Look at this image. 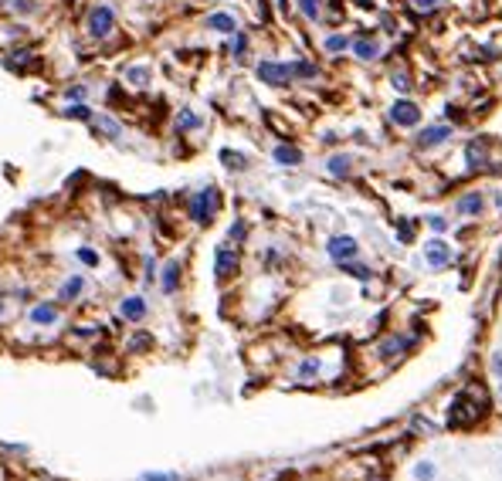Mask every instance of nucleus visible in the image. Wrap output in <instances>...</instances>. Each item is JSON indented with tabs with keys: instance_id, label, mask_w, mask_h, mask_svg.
<instances>
[{
	"instance_id": "obj_1",
	"label": "nucleus",
	"mask_w": 502,
	"mask_h": 481,
	"mask_svg": "<svg viewBox=\"0 0 502 481\" xmlns=\"http://www.w3.org/2000/svg\"><path fill=\"white\" fill-rule=\"evenodd\" d=\"M217 190L207 187V190H201V194H194V200H190V217L197 221V224H211L214 214H217Z\"/></svg>"
},
{
	"instance_id": "obj_2",
	"label": "nucleus",
	"mask_w": 502,
	"mask_h": 481,
	"mask_svg": "<svg viewBox=\"0 0 502 481\" xmlns=\"http://www.w3.org/2000/svg\"><path fill=\"white\" fill-rule=\"evenodd\" d=\"M258 78H262L265 85H275V88H282V85H289L295 72H292V65H282V61H258Z\"/></svg>"
},
{
	"instance_id": "obj_3",
	"label": "nucleus",
	"mask_w": 502,
	"mask_h": 481,
	"mask_svg": "<svg viewBox=\"0 0 502 481\" xmlns=\"http://www.w3.org/2000/svg\"><path fill=\"white\" fill-rule=\"evenodd\" d=\"M112 27H116V14H112V7H109V3L92 7V14H88V31H92V38H109Z\"/></svg>"
},
{
	"instance_id": "obj_4",
	"label": "nucleus",
	"mask_w": 502,
	"mask_h": 481,
	"mask_svg": "<svg viewBox=\"0 0 502 481\" xmlns=\"http://www.w3.org/2000/svg\"><path fill=\"white\" fill-rule=\"evenodd\" d=\"M356 254H360V244H356V237H350V234H340V237H333V241H329V258H333L336 265L353 261Z\"/></svg>"
},
{
	"instance_id": "obj_5",
	"label": "nucleus",
	"mask_w": 502,
	"mask_h": 481,
	"mask_svg": "<svg viewBox=\"0 0 502 481\" xmlns=\"http://www.w3.org/2000/svg\"><path fill=\"white\" fill-rule=\"evenodd\" d=\"M235 271H238V251L235 248H217V254H214V275L221 281H228Z\"/></svg>"
},
{
	"instance_id": "obj_6",
	"label": "nucleus",
	"mask_w": 502,
	"mask_h": 481,
	"mask_svg": "<svg viewBox=\"0 0 502 481\" xmlns=\"http://www.w3.org/2000/svg\"><path fill=\"white\" fill-rule=\"evenodd\" d=\"M391 119H394L397 126H418V123H421V109H418L414 102L400 99L391 105Z\"/></svg>"
},
{
	"instance_id": "obj_7",
	"label": "nucleus",
	"mask_w": 502,
	"mask_h": 481,
	"mask_svg": "<svg viewBox=\"0 0 502 481\" xmlns=\"http://www.w3.org/2000/svg\"><path fill=\"white\" fill-rule=\"evenodd\" d=\"M424 258H428L431 268H448L455 254H451V248L445 241H428V244H424Z\"/></svg>"
},
{
	"instance_id": "obj_8",
	"label": "nucleus",
	"mask_w": 502,
	"mask_h": 481,
	"mask_svg": "<svg viewBox=\"0 0 502 481\" xmlns=\"http://www.w3.org/2000/svg\"><path fill=\"white\" fill-rule=\"evenodd\" d=\"M445 139H451V126H428L418 132V146L431 150V146H441Z\"/></svg>"
},
{
	"instance_id": "obj_9",
	"label": "nucleus",
	"mask_w": 502,
	"mask_h": 481,
	"mask_svg": "<svg viewBox=\"0 0 502 481\" xmlns=\"http://www.w3.org/2000/svg\"><path fill=\"white\" fill-rule=\"evenodd\" d=\"M465 159H469L472 170H482V166L489 163V143H485V139H472V143L465 146Z\"/></svg>"
},
{
	"instance_id": "obj_10",
	"label": "nucleus",
	"mask_w": 502,
	"mask_h": 481,
	"mask_svg": "<svg viewBox=\"0 0 502 481\" xmlns=\"http://www.w3.org/2000/svg\"><path fill=\"white\" fill-rule=\"evenodd\" d=\"M27 319H31L34 326H54L58 308H54V302H41V305H34V308L27 312Z\"/></svg>"
},
{
	"instance_id": "obj_11",
	"label": "nucleus",
	"mask_w": 502,
	"mask_h": 481,
	"mask_svg": "<svg viewBox=\"0 0 502 481\" xmlns=\"http://www.w3.org/2000/svg\"><path fill=\"white\" fill-rule=\"evenodd\" d=\"M119 312H123V319H130V322H139V319H146V302H143L139 295H130V299H123Z\"/></svg>"
},
{
	"instance_id": "obj_12",
	"label": "nucleus",
	"mask_w": 502,
	"mask_h": 481,
	"mask_svg": "<svg viewBox=\"0 0 502 481\" xmlns=\"http://www.w3.org/2000/svg\"><path fill=\"white\" fill-rule=\"evenodd\" d=\"M207 27L217 31V34H235V31H238V21H235L231 14H211V17H207Z\"/></svg>"
},
{
	"instance_id": "obj_13",
	"label": "nucleus",
	"mask_w": 502,
	"mask_h": 481,
	"mask_svg": "<svg viewBox=\"0 0 502 481\" xmlns=\"http://www.w3.org/2000/svg\"><path fill=\"white\" fill-rule=\"evenodd\" d=\"M272 156H275V163H282V166H299V163H302V152L295 150V146H285V143L275 146Z\"/></svg>"
},
{
	"instance_id": "obj_14",
	"label": "nucleus",
	"mask_w": 502,
	"mask_h": 481,
	"mask_svg": "<svg viewBox=\"0 0 502 481\" xmlns=\"http://www.w3.org/2000/svg\"><path fill=\"white\" fill-rule=\"evenodd\" d=\"M353 54L363 58V61H373V58L380 54V45H377L373 38H356V41H353Z\"/></svg>"
},
{
	"instance_id": "obj_15",
	"label": "nucleus",
	"mask_w": 502,
	"mask_h": 481,
	"mask_svg": "<svg viewBox=\"0 0 502 481\" xmlns=\"http://www.w3.org/2000/svg\"><path fill=\"white\" fill-rule=\"evenodd\" d=\"M81 288H85V278H81V275H72V278L61 285V292H58V302H72V299H79Z\"/></svg>"
},
{
	"instance_id": "obj_16",
	"label": "nucleus",
	"mask_w": 502,
	"mask_h": 481,
	"mask_svg": "<svg viewBox=\"0 0 502 481\" xmlns=\"http://www.w3.org/2000/svg\"><path fill=\"white\" fill-rule=\"evenodd\" d=\"M159 285H163V292H166V295H173V292H177V285H180V265H177V261H170V265L163 268V281H159Z\"/></svg>"
},
{
	"instance_id": "obj_17",
	"label": "nucleus",
	"mask_w": 502,
	"mask_h": 481,
	"mask_svg": "<svg viewBox=\"0 0 502 481\" xmlns=\"http://www.w3.org/2000/svg\"><path fill=\"white\" fill-rule=\"evenodd\" d=\"M407 346H411V339H404V336H391V339L380 346V356H384V359H394V356H400Z\"/></svg>"
},
{
	"instance_id": "obj_18",
	"label": "nucleus",
	"mask_w": 502,
	"mask_h": 481,
	"mask_svg": "<svg viewBox=\"0 0 502 481\" xmlns=\"http://www.w3.org/2000/svg\"><path fill=\"white\" fill-rule=\"evenodd\" d=\"M95 129H99V132H106L109 139H119V136H123V126H119L112 116H95Z\"/></svg>"
},
{
	"instance_id": "obj_19",
	"label": "nucleus",
	"mask_w": 502,
	"mask_h": 481,
	"mask_svg": "<svg viewBox=\"0 0 502 481\" xmlns=\"http://www.w3.org/2000/svg\"><path fill=\"white\" fill-rule=\"evenodd\" d=\"M221 163L228 166V170H244L248 166V156H241V152H235V150H221Z\"/></svg>"
},
{
	"instance_id": "obj_20",
	"label": "nucleus",
	"mask_w": 502,
	"mask_h": 481,
	"mask_svg": "<svg viewBox=\"0 0 502 481\" xmlns=\"http://www.w3.org/2000/svg\"><path fill=\"white\" fill-rule=\"evenodd\" d=\"M478 210H482V197L478 194H465L458 200V214H478Z\"/></svg>"
},
{
	"instance_id": "obj_21",
	"label": "nucleus",
	"mask_w": 502,
	"mask_h": 481,
	"mask_svg": "<svg viewBox=\"0 0 502 481\" xmlns=\"http://www.w3.org/2000/svg\"><path fill=\"white\" fill-rule=\"evenodd\" d=\"M65 116H68V119H81V123H88V119H95V116H92V109H88V105H85V102H72V105H68V109H65Z\"/></svg>"
},
{
	"instance_id": "obj_22",
	"label": "nucleus",
	"mask_w": 502,
	"mask_h": 481,
	"mask_svg": "<svg viewBox=\"0 0 502 481\" xmlns=\"http://www.w3.org/2000/svg\"><path fill=\"white\" fill-rule=\"evenodd\" d=\"M350 163H353L350 156H333L326 166H329V173H333V177H346V173H350Z\"/></svg>"
},
{
	"instance_id": "obj_23",
	"label": "nucleus",
	"mask_w": 502,
	"mask_h": 481,
	"mask_svg": "<svg viewBox=\"0 0 502 481\" xmlns=\"http://www.w3.org/2000/svg\"><path fill=\"white\" fill-rule=\"evenodd\" d=\"M126 78H130V85H136V88H146V85H150V68H143V65H139V68H130Z\"/></svg>"
},
{
	"instance_id": "obj_24",
	"label": "nucleus",
	"mask_w": 502,
	"mask_h": 481,
	"mask_svg": "<svg viewBox=\"0 0 502 481\" xmlns=\"http://www.w3.org/2000/svg\"><path fill=\"white\" fill-rule=\"evenodd\" d=\"M197 126H201V116H197V112L184 109V112L177 116V129H180V132H187V129H197Z\"/></svg>"
},
{
	"instance_id": "obj_25",
	"label": "nucleus",
	"mask_w": 502,
	"mask_h": 481,
	"mask_svg": "<svg viewBox=\"0 0 502 481\" xmlns=\"http://www.w3.org/2000/svg\"><path fill=\"white\" fill-rule=\"evenodd\" d=\"M340 268H343L346 275H353V278H360V281H367V278H370V268H363V265H353V261H343Z\"/></svg>"
},
{
	"instance_id": "obj_26",
	"label": "nucleus",
	"mask_w": 502,
	"mask_h": 481,
	"mask_svg": "<svg viewBox=\"0 0 502 481\" xmlns=\"http://www.w3.org/2000/svg\"><path fill=\"white\" fill-rule=\"evenodd\" d=\"M343 48H350V38H346V34L326 38V51H329V54H336V51H343Z\"/></svg>"
},
{
	"instance_id": "obj_27",
	"label": "nucleus",
	"mask_w": 502,
	"mask_h": 481,
	"mask_svg": "<svg viewBox=\"0 0 502 481\" xmlns=\"http://www.w3.org/2000/svg\"><path fill=\"white\" fill-rule=\"evenodd\" d=\"M292 72H295V75H302V78H316V65H309V61H295V65H292Z\"/></svg>"
},
{
	"instance_id": "obj_28",
	"label": "nucleus",
	"mask_w": 502,
	"mask_h": 481,
	"mask_svg": "<svg viewBox=\"0 0 502 481\" xmlns=\"http://www.w3.org/2000/svg\"><path fill=\"white\" fill-rule=\"evenodd\" d=\"M316 373H319V359H306V363L299 366V377H302V380H309V377H316Z\"/></svg>"
},
{
	"instance_id": "obj_29",
	"label": "nucleus",
	"mask_w": 502,
	"mask_h": 481,
	"mask_svg": "<svg viewBox=\"0 0 502 481\" xmlns=\"http://www.w3.org/2000/svg\"><path fill=\"white\" fill-rule=\"evenodd\" d=\"M391 81H394L397 92H411V88H414V85H411V78L404 75V72H394V75H391Z\"/></svg>"
},
{
	"instance_id": "obj_30",
	"label": "nucleus",
	"mask_w": 502,
	"mask_h": 481,
	"mask_svg": "<svg viewBox=\"0 0 502 481\" xmlns=\"http://www.w3.org/2000/svg\"><path fill=\"white\" fill-rule=\"evenodd\" d=\"M299 7H302V14H306L309 21L319 17V0H299Z\"/></svg>"
},
{
	"instance_id": "obj_31",
	"label": "nucleus",
	"mask_w": 502,
	"mask_h": 481,
	"mask_svg": "<svg viewBox=\"0 0 502 481\" xmlns=\"http://www.w3.org/2000/svg\"><path fill=\"white\" fill-rule=\"evenodd\" d=\"M414 478H418V481H431V478H434V464H428V461H424V464H418V468H414Z\"/></svg>"
},
{
	"instance_id": "obj_32",
	"label": "nucleus",
	"mask_w": 502,
	"mask_h": 481,
	"mask_svg": "<svg viewBox=\"0 0 502 481\" xmlns=\"http://www.w3.org/2000/svg\"><path fill=\"white\" fill-rule=\"evenodd\" d=\"M244 51H248V38L241 34V31H235V58H244Z\"/></svg>"
},
{
	"instance_id": "obj_33",
	"label": "nucleus",
	"mask_w": 502,
	"mask_h": 481,
	"mask_svg": "<svg viewBox=\"0 0 502 481\" xmlns=\"http://www.w3.org/2000/svg\"><path fill=\"white\" fill-rule=\"evenodd\" d=\"M75 258H79V261H85V265H99V254L88 251V248H79V251H75Z\"/></svg>"
},
{
	"instance_id": "obj_34",
	"label": "nucleus",
	"mask_w": 502,
	"mask_h": 481,
	"mask_svg": "<svg viewBox=\"0 0 502 481\" xmlns=\"http://www.w3.org/2000/svg\"><path fill=\"white\" fill-rule=\"evenodd\" d=\"M14 10H17V14H31V10H34V0H14Z\"/></svg>"
},
{
	"instance_id": "obj_35",
	"label": "nucleus",
	"mask_w": 502,
	"mask_h": 481,
	"mask_svg": "<svg viewBox=\"0 0 502 481\" xmlns=\"http://www.w3.org/2000/svg\"><path fill=\"white\" fill-rule=\"evenodd\" d=\"M85 95H88V88H85V85H75V88H68V99H72V102L85 99Z\"/></svg>"
},
{
	"instance_id": "obj_36",
	"label": "nucleus",
	"mask_w": 502,
	"mask_h": 481,
	"mask_svg": "<svg viewBox=\"0 0 502 481\" xmlns=\"http://www.w3.org/2000/svg\"><path fill=\"white\" fill-rule=\"evenodd\" d=\"M411 3H414L418 10H434V7H438L441 0H411Z\"/></svg>"
},
{
	"instance_id": "obj_37",
	"label": "nucleus",
	"mask_w": 502,
	"mask_h": 481,
	"mask_svg": "<svg viewBox=\"0 0 502 481\" xmlns=\"http://www.w3.org/2000/svg\"><path fill=\"white\" fill-rule=\"evenodd\" d=\"M428 224H431V230H438V234L448 228V221H445V217H428Z\"/></svg>"
},
{
	"instance_id": "obj_38",
	"label": "nucleus",
	"mask_w": 502,
	"mask_h": 481,
	"mask_svg": "<svg viewBox=\"0 0 502 481\" xmlns=\"http://www.w3.org/2000/svg\"><path fill=\"white\" fill-rule=\"evenodd\" d=\"M397 237H400V241H411V237H414L411 224H400V228H397Z\"/></svg>"
},
{
	"instance_id": "obj_39",
	"label": "nucleus",
	"mask_w": 502,
	"mask_h": 481,
	"mask_svg": "<svg viewBox=\"0 0 502 481\" xmlns=\"http://www.w3.org/2000/svg\"><path fill=\"white\" fill-rule=\"evenodd\" d=\"M143 481H180L177 475H143Z\"/></svg>"
},
{
	"instance_id": "obj_40",
	"label": "nucleus",
	"mask_w": 502,
	"mask_h": 481,
	"mask_svg": "<svg viewBox=\"0 0 502 481\" xmlns=\"http://www.w3.org/2000/svg\"><path fill=\"white\" fill-rule=\"evenodd\" d=\"M150 346V339L146 336H139V339H132V349H146Z\"/></svg>"
},
{
	"instance_id": "obj_41",
	"label": "nucleus",
	"mask_w": 502,
	"mask_h": 481,
	"mask_svg": "<svg viewBox=\"0 0 502 481\" xmlns=\"http://www.w3.org/2000/svg\"><path fill=\"white\" fill-rule=\"evenodd\" d=\"M492 370H496V373L502 377V353H496V356H492Z\"/></svg>"
},
{
	"instance_id": "obj_42",
	"label": "nucleus",
	"mask_w": 502,
	"mask_h": 481,
	"mask_svg": "<svg viewBox=\"0 0 502 481\" xmlns=\"http://www.w3.org/2000/svg\"><path fill=\"white\" fill-rule=\"evenodd\" d=\"M231 237H235V241H238V237H244V224H235V228H231Z\"/></svg>"
},
{
	"instance_id": "obj_43",
	"label": "nucleus",
	"mask_w": 502,
	"mask_h": 481,
	"mask_svg": "<svg viewBox=\"0 0 502 481\" xmlns=\"http://www.w3.org/2000/svg\"><path fill=\"white\" fill-rule=\"evenodd\" d=\"M0 308H3V305H0Z\"/></svg>"
}]
</instances>
